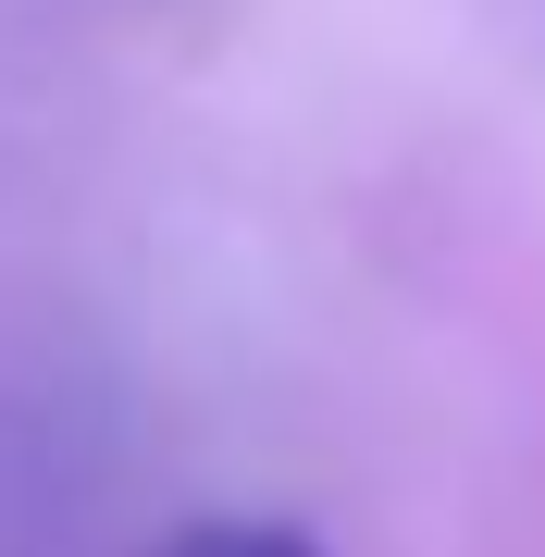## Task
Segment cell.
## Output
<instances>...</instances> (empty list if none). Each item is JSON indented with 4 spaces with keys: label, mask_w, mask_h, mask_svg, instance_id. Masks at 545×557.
Returning a JSON list of instances; mask_svg holds the SVG:
<instances>
[{
    "label": "cell",
    "mask_w": 545,
    "mask_h": 557,
    "mask_svg": "<svg viewBox=\"0 0 545 557\" xmlns=\"http://www.w3.org/2000/svg\"><path fill=\"white\" fill-rule=\"evenodd\" d=\"M162 557H323L298 520H186Z\"/></svg>",
    "instance_id": "obj_1"
}]
</instances>
